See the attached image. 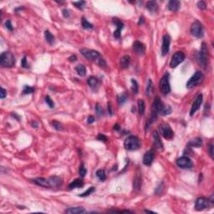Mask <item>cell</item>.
Masks as SVG:
<instances>
[{"instance_id":"cell-1","label":"cell","mask_w":214,"mask_h":214,"mask_svg":"<svg viewBox=\"0 0 214 214\" xmlns=\"http://www.w3.org/2000/svg\"><path fill=\"white\" fill-rule=\"evenodd\" d=\"M81 53L85 58H86L87 59H90V61L95 62L102 69H106L107 64H106L105 60L101 56V54L97 52L96 50L82 49H81Z\"/></svg>"},{"instance_id":"cell-2","label":"cell","mask_w":214,"mask_h":214,"mask_svg":"<svg viewBox=\"0 0 214 214\" xmlns=\"http://www.w3.org/2000/svg\"><path fill=\"white\" fill-rule=\"evenodd\" d=\"M152 113L161 116H167L172 113V108L170 105L163 104L159 97H156L152 104Z\"/></svg>"},{"instance_id":"cell-3","label":"cell","mask_w":214,"mask_h":214,"mask_svg":"<svg viewBox=\"0 0 214 214\" xmlns=\"http://www.w3.org/2000/svg\"><path fill=\"white\" fill-rule=\"evenodd\" d=\"M15 64V57L9 51L3 52L0 55V65L3 68H12Z\"/></svg>"},{"instance_id":"cell-4","label":"cell","mask_w":214,"mask_h":214,"mask_svg":"<svg viewBox=\"0 0 214 214\" xmlns=\"http://www.w3.org/2000/svg\"><path fill=\"white\" fill-rule=\"evenodd\" d=\"M197 62L200 66H202L203 69H206L208 66V50L206 43H203L201 49L197 54Z\"/></svg>"},{"instance_id":"cell-5","label":"cell","mask_w":214,"mask_h":214,"mask_svg":"<svg viewBox=\"0 0 214 214\" xmlns=\"http://www.w3.org/2000/svg\"><path fill=\"white\" fill-rule=\"evenodd\" d=\"M124 146L128 150H138L141 147V141L138 137L135 136H130L125 140Z\"/></svg>"},{"instance_id":"cell-6","label":"cell","mask_w":214,"mask_h":214,"mask_svg":"<svg viewBox=\"0 0 214 214\" xmlns=\"http://www.w3.org/2000/svg\"><path fill=\"white\" fill-rule=\"evenodd\" d=\"M169 79H170V74L167 72V73H165V75H163L160 80L159 89H160V91L163 95H167L171 92V85H170Z\"/></svg>"},{"instance_id":"cell-7","label":"cell","mask_w":214,"mask_h":214,"mask_svg":"<svg viewBox=\"0 0 214 214\" xmlns=\"http://www.w3.org/2000/svg\"><path fill=\"white\" fill-rule=\"evenodd\" d=\"M204 76L203 74L201 71H197L195 72V74L191 76V78L188 80L187 83H186V88L188 89H191L193 87H196L198 85H200L203 82Z\"/></svg>"},{"instance_id":"cell-8","label":"cell","mask_w":214,"mask_h":214,"mask_svg":"<svg viewBox=\"0 0 214 214\" xmlns=\"http://www.w3.org/2000/svg\"><path fill=\"white\" fill-rule=\"evenodd\" d=\"M190 33L192 36L196 37L197 39L203 38L204 35V31H203V24L201 23L200 21H198V20L194 21V23L191 24Z\"/></svg>"},{"instance_id":"cell-9","label":"cell","mask_w":214,"mask_h":214,"mask_svg":"<svg viewBox=\"0 0 214 214\" xmlns=\"http://www.w3.org/2000/svg\"><path fill=\"white\" fill-rule=\"evenodd\" d=\"M159 132L165 139L172 140L173 138L174 132L169 124L164 123V124L160 125L159 126Z\"/></svg>"},{"instance_id":"cell-10","label":"cell","mask_w":214,"mask_h":214,"mask_svg":"<svg viewBox=\"0 0 214 214\" xmlns=\"http://www.w3.org/2000/svg\"><path fill=\"white\" fill-rule=\"evenodd\" d=\"M213 203L209 200L208 198L204 197H198L195 203V209L197 211H203L204 209L208 208Z\"/></svg>"},{"instance_id":"cell-11","label":"cell","mask_w":214,"mask_h":214,"mask_svg":"<svg viewBox=\"0 0 214 214\" xmlns=\"http://www.w3.org/2000/svg\"><path fill=\"white\" fill-rule=\"evenodd\" d=\"M185 54L182 51H178V52L175 53L172 59H171V62H170V66L171 68H176L181 63H182L185 59Z\"/></svg>"},{"instance_id":"cell-12","label":"cell","mask_w":214,"mask_h":214,"mask_svg":"<svg viewBox=\"0 0 214 214\" xmlns=\"http://www.w3.org/2000/svg\"><path fill=\"white\" fill-rule=\"evenodd\" d=\"M177 165L182 169H190L192 167L193 163L188 156H182L177 160Z\"/></svg>"},{"instance_id":"cell-13","label":"cell","mask_w":214,"mask_h":214,"mask_svg":"<svg viewBox=\"0 0 214 214\" xmlns=\"http://www.w3.org/2000/svg\"><path fill=\"white\" fill-rule=\"evenodd\" d=\"M203 95L202 94H199L197 96L196 100H194L193 104L191 105V110H190V116H193V115L197 112V110H199L201 105L203 103Z\"/></svg>"},{"instance_id":"cell-14","label":"cell","mask_w":214,"mask_h":214,"mask_svg":"<svg viewBox=\"0 0 214 214\" xmlns=\"http://www.w3.org/2000/svg\"><path fill=\"white\" fill-rule=\"evenodd\" d=\"M170 44H171V37L168 35H165L162 38V54L165 56L170 49Z\"/></svg>"},{"instance_id":"cell-15","label":"cell","mask_w":214,"mask_h":214,"mask_svg":"<svg viewBox=\"0 0 214 214\" xmlns=\"http://www.w3.org/2000/svg\"><path fill=\"white\" fill-rule=\"evenodd\" d=\"M113 23H115L116 26V31L113 33V35H114V37L116 39H120L121 38V35L122 29L124 28V23H122V21H121L117 18H113Z\"/></svg>"},{"instance_id":"cell-16","label":"cell","mask_w":214,"mask_h":214,"mask_svg":"<svg viewBox=\"0 0 214 214\" xmlns=\"http://www.w3.org/2000/svg\"><path fill=\"white\" fill-rule=\"evenodd\" d=\"M132 48H133L134 51L137 54H139V55H143L145 52V45L141 42H140L138 40L134 42Z\"/></svg>"},{"instance_id":"cell-17","label":"cell","mask_w":214,"mask_h":214,"mask_svg":"<svg viewBox=\"0 0 214 214\" xmlns=\"http://www.w3.org/2000/svg\"><path fill=\"white\" fill-rule=\"evenodd\" d=\"M153 160H154V152L152 150H150L145 153L142 162L145 166H150L153 162Z\"/></svg>"},{"instance_id":"cell-18","label":"cell","mask_w":214,"mask_h":214,"mask_svg":"<svg viewBox=\"0 0 214 214\" xmlns=\"http://www.w3.org/2000/svg\"><path fill=\"white\" fill-rule=\"evenodd\" d=\"M49 182L50 184V187H59L63 184V180L61 177H57V176H54V177H50L48 178Z\"/></svg>"},{"instance_id":"cell-19","label":"cell","mask_w":214,"mask_h":214,"mask_svg":"<svg viewBox=\"0 0 214 214\" xmlns=\"http://www.w3.org/2000/svg\"><path fill=\"white\" fill-rule=\"evenodd\" d=\"M153 138H154V145L155 148L158 150H163V144H162V141L160 139L159 134L157 131H154L153 134Z\"/></svg>"},{"instance_id":"cell-20","label":"cell","mask_w":214,"mask_h":214,"mask_svg":"<svg viewBox=\"0 0 214 214\" xmlns=\"http://www.w3.org/2000/svg\"><path fill=\"white\" fill-rule=\"evenodd\" d=\"M181 6V2L178 0H171L167 4V8L169 10L172 12L177 11L180 8Z\"/></svg>"},{"instance_id":"cell-21","label":"cell","mask_w":214,"mask_h":214,"mask_svg":"<svg viewBox=\"0 0 214 214\" xmlns=\"http://www.w3.org/2000/svg\"><path fill=\"white\" fill-rule=\"evenodd\" d=\"M33 182L35 184L40 186H44V187H50V184L49 182V180L46 178H43V177H38L33 180Z\"/></svg>"},{"instance_id":"cell-22","label":"cell","mask_w":214,"mask_h":214,"mask_svg":"<svg viewBox=\"0 0 214 214\" xmlns=\"http://www.w3.org/2000/svg\"><path fill=\"white\" fill-rule=\"evenodd\" d=\"M145 8L152 13H155L158 10V5L156 1H148L145 4Z\"/></svg>"},{"instance_id":"cell-23","label":"cell","mask_w":214,"mask_h":214,"mask_svg":"<svg viewBox=\"0 0 214 214\" xmlns=\"http://www.w3.org/2000/svg\"><path fill=\"white\" fill-rule=\"evenodd\" d=\"M65 213H70V214H78V213H86L85 209L84 208H81V207H75V208H70L66 209L65 210Z\"/></svg>"},{"instance_id":"cell-24","label":"cell","mask_w":214,"mask_h":214,"mask_svg":"<svg viewBox=\"0 0 214 214\" xmlns=\"http://www.w3.org/2000/svg\"><path fill=\"white\" fill-rule=\"evenodd\" d=\"M84 186V182L82 179H75L69 185V189L72 190L75 188H81Z\"/></svg>"},{"instance_id":"cell-25","label":"cell","mask_w":214,"mask_h":214,"mask_svg":"<svg viewBox=\"0 0 214 214\" xmlns=\"http://www.w3.org/2000/svg\"><path fill=\"white\" fill-rule=\"evenodd\" d=\"M88 85H90V87L93 89V90H95V89H97L99 86V80L97 78H95V77H94V76H90L89 79H88Z\"/></svg>"},{"instance_id":"cell-26","label":"cell","mask_w":214,"mask_h":214,"mask_svg":"<svg viewBox=\"0 0 214 214\" xmlns=\"http://www.w3.org/2000/svg\"><path fill=\"white\" fill-rule=\"evenodd\" d=\"M141 177L139 176V175H137V176H136V177L134 178L133 180V188L135 191H138L141 190Z\"/></svg>"},{"instance_id":"cell-27","label":"cell","mask_w":214,"mask_h":214,"mask_svg":"<svg viewBox=\"0 0 214 214\" xmlns=\"http://www.w3.org/2000/svg\"><path fill=\"white\" fill-rule=\"evenodd\" d=\"M131 63V57L129 55H125L121 59L120 61V65L122 69H127Z\"/></svg>"},{"instance_id":"cell-28","label":"cell","mask_w":214,"mask_h":214,"mask_svg":"<svg viewBox=\"0 0 214 214\" xmlns=\"http://www.w3.org/2000/svg\"><path fill=\"white\" fill-rule=\"evenodd\" d=\"M44 37H45V40L46 41L50 44V45H53L54 44V36L52 35V33L49 30H45L44 31Z\"/></svg>"},{"instance_id":"cell-29","label":"cell","mask_w":214,"mask_h":214,"mask_svg":"<svg viewBox=\"0 0 214 214\" xmlns=\"http://www.w3.org/2000/svg\"><path fill=\"white\" fill-rule=\"evenodd\" d=\"M188 145L190 146H191V147H200L203 145V140L199 138V137H197L195 139L191 140V141L188 143Z\"/></svg>"},{"instance_id":"cell-30","label":"cell","mask_w":214,"mask_h":214,"mask_svg":"<svg viewBox=\"0 0 214 214\" xmlns=\"http://www.w3.org/2000/svg\"><path fill=\"white\" fill-rule=\"evenodd\" d=\"M75 70H76V72L78 73V75H81V76H85V74H86L85 66L83 65V64H78V65L75 67Z\"/></svg>"},{"instance_id":"cell-31","label":"cell","mask_w":214,"mask_h":214,"mask_svg":"<svg viewBox=\"0 0 214 214\" xmlns=\"http://www.w3.org/2000/svg\"><path fill=\"white\" fill-rule=\"evenodd\" d=\"M127 94L126 93H121L118 96H117V100H118V104L119 105H123L124 103L126 102L127 100Z\"/></svg>"},{"instance_id":"cell-32","label":"cell","mask_w":214,"mask_h":214,"mask_svg":"<svg viewBox=\"0 0 214 214\" xmlns=\"http://www.w3.org/2000/svg\"><path fill=\"white\" fill-rule=\"evenodd\" d=\"M95 175H96V177H98L99 179L100 180V181H102V182H104L106 179V174H105V170H103V169H99V170H97L96 172H95Z\"/></svg>"},{"instance_id":"cell-33","label":"cell","mask_w":214,"mask_h":214,"mask_svg":"<svg viewBox=\"0 0 214 214\" xmlns=\"http://www.w3.org/2000/svg\"><path fill=\"white\" fill-rule=\"evenodd\" d=\"M81 23H82V27L85 29H92L94 28L91 23H90L87 19H85V18H82V20H81Z\"/></svg>"},{"instance_id":"cell-34","label":"cell","mask_w":214,"mask_h":214,"mask_svg":"<svg viewBox=\"0 0 214 214\" xmlns=\"http://www.w3.org/2000/svg\"><path fill=\"white\" fill-rule=\"evenodd\" d=\"M145 102L143 100H138V110H139L140 116H143L145 113Z\"/></svg>"},{"instance_id":"cell-35","label":"cell","mask_w":214,"mask_h":214,"mask_svg":"<svg viewBox=\"0 0 214 214\" xmlns=\"http://www.w3.org/2000/svg\"><path fill=\"white\" fill-rule=\"evenodd\" d=\"M52 126L54 128L56 131H64V126L60 123L59 121H52Z\"/></svg>"},{"instance_id":"cell-36","label":"cell","mask_w":214,"mask_h":214,"mask_svg":"<svg viewBox=\"0 0 214 214\" xmlns=\"http://www.w3.org/2000/svg\"><path fill=\"white\" fill-rule=\"evenodd\" d=\"M95 191V186H90L87 191H85V192H83V193H81L79 195V197H88V196H90V194H92L94 191Z\"/></svg>"},{"instance_id":"cell-37","label":"cell","mask_w":214,"mask_h":214,"mask_svg":"<svg viewBox=\"0 0 214 214\" xmlns=\"http://www.w3.org/2000/svg\"><path fill=\"white\" fill-rule=\"evenodd\" d=\"M87 173V170L85 167V164L84 163H81V166H80V168H79V174H80V177H85V176L86 175Z\"/></svg>"},{"instance_id":"cell-38","label":"cell","mask_w":214,"mask_h":214,"mask_svg":"<svg viewBox=\"0 0 214 214\" xmlns=\"http://www.w3.org/2000/svg\"><path fill=\"white\" fill-rule=\"evenodd\" d=\"M131 85H132V87H131L132 91H133L134 94L136 95V94L138 93V90H139V85H138L137 81H136V80H134V79H132V80H131Z\"/></svg>"},{"instance_id":"cell-39","label":"cell","mask_w":214,"mask_h":214,"mask_svg":"<svg viewBox=\"0 0 214 214\" xmlns=\"http://www.w3.org/2000/svg\"><path fill=\"white\" fill-rule=\"evenodd\" d=\"M34 92H35V88L29 86V85H25L23 87V95H29V94H32Z\"/></svg>"},{"instance_id":"cell-40","label":"cell","mask_w":214,"mask_h":214,"mask_svg":"<svg viewBox=\"0 0 214 214\" xmlns=\"http://www.w3.org/2000/svg\"><path fill=\"white\" fill-rule=\"evenodd\" d=\"M95 111H96V114H97V116H98L99 117L104 116V110H103V108L101 107V105L100 104H98V103L95 105Z\"/></svg>"},{"instance_id":"cell-41","label":"cell","mask_w":214,"mask_h":214,"mask_svg":"<svg viewBox=\"0 0 214 214\" xmlns=\"http://www.w3.org/2000/svg\"><path fill=\"white\" fill-rule=\"evenodd\" d=\"M72 4L73 5H75L77 8H79V9H83L84 8V7L85 5L86 4V2H85V1H79V2H72Z\"/></svg>"},{"instance_id":"cell-42","label":"cell","mask_w":214,"mask_h":214,"mask_svg":"<svg viewBox=\"0 0 214 214\" xmlns=\"http://www.w3.org/2000/svg\"><path fill=\"white\" fill-rule=\"evenodd\" d=\"M151 90H152V81L150 79L148 80V83H147V85H146V90H145V94L146 95H150V93H151Z\"/></svg>"},{"instance_id":"cell-43","label":"cell","mask_w":214,"mask_h":214,"mask_svg":"<svg viewBox=\"0 0 214 214\" xmlns=\"http://www.w3.org/2000/svg\"><path fill=\"white\" fill-rule=\"evenodd\" d=\"M45 102H46V104L49 105V108H54V101L52 100V99L50 98L49 95H46V96H45Z\"/></svg>"},{"instance_id":"cell-44","label":"cell","mask_w":214,"mask_h":214,"mask_svg":"<svg viewBox=\"0 0 214 214\" xmlns=\"http://www.w3.org/2000/svg\"><path fill=\"white\" fill-rule=\"evenodd\" d=\"M197 7H198V8H199V9H202V10L206 9V8H207L206 3H205L204 1H199V2L197 4Z\"/></svg>"},{"instance_id":"cell-45","label":"cell","mask_w":214,"mask_h":214,"mask_svg":"<svg viewBox=\"0 0 214 214\" xmlns=\"http://www.w3.org/2000/svg\"><path fill=\"white\" fill-rule=\"evenodd\" d=\"M5 27L7 28L8 30H9V31H13V25H12L11 23V21L8 19V20H7L5 22Z\"/></svg>"},{"instance_id":"cell-46","label":"cell","mask_w":214,"mask_h":214,"mask_svg":"<svg viewBox=\"0 0 214 214\" xmlns=\"http://www.w3.org/2000/svg\"><path fill=\"white\" fill-rule=\"evenodd\" d=\"M97 140L101 141H103V142H106V141H107V137L105 136L104 134L100 133L98 136H97Z\"/></svg>"},{"instance_id":"cell-47","label":"cell","mask_w":214,"mask_h":214,"mask_svg":"<svg viewBox=\"0 0 214 214\" xmlns=\"http://www.w3.org/2000/svg\"><path fill=\"white\" fill-rule=\"evenodd\" d=\"M22 67L23 68H29V64L28 63V61H27V58H26V56H24L23 59H22Z\"/></svg>"},{"instance_id":"cell-48","label":"cell","mask_w":214,"mask_h":214,"mask_svg":"<svg viewBox=\"0 0 214 214\" xmlns=\"http://www.w3.org/2000/svg\"><path fill=\"white\" fill-rule=\"evenodd\" d=\"M6 95H7V91H6L5 90H4L3 87H1V94H0V98L4 99L6 97Z\"/></svg>"},{"instance_id":"cell-49","label":"cell","mask_w":214,"mask_h":214,"mask_svg":"<svg viewBox=\"0 0 214 214\" xmlns=\"http://www.w3.org/2000/svg\"><path fill=\"white\" fill-rule=\"evenodd\" d=\"M208 152H209V155H210V156H211L212 158H213V144H211L210 145H209Z\"/></svg>"},{"instance_id":"cell-50","label":"cell","mask_w":214,"mask_h":214,"mask_svg":"<svg viewBox=\"0 0 214 214\" xmlns=\"http://www.w3.org/2000/svg\"><path fill=\"white\" fill-rule=\"evenodd\" d=\"M62 13H63V16H64V18H69L70 16V11L67 9V8H64V9H63V11H62Z\"/></svg>"},{"instance_id":"cell-51","label":"cell","mask_w":214,"mask_h":214,"mask_svg":"<svg viewBox=\"0 0 214 214\" xmlns=\"http://www.w3.org/2000/svg\"><path fill=\"white\" fill-rule=\"evenodd\" d=\"M107 109H108V112H109L110 116H112V115H113V111H112V105H111V103H110V102H108Z\"/></svg>"},{"instance_id":"cell-52","label":"cell","mask_w":214,"mask_h":214,"mask_svg":"<svg viewBox=\"0 0 214 214\" xmlns=\"http://www.w3.org/2000/svg\"><path fill=\"white\" fill-rule=\"evenodd\" d=\"M87 122L89 123V124H91V123H94L95 122V117L94 116H89V118H88V120H87Z\"/></svg>"},{"instance_id":"cell-53","label":"cell","mask_w":214,"mask_h":214,"mask_svg":"<svg viewBox=\"0 0 214 214\" xmlns=\"http://www.w3.org/2000/svg\"><path fill=\"white\" fill-rule=\"evenodd\" d=\"M145 23V18L143 16H141V17L139 18V22H138V24L139 25H142V24H144Z\"/></svg>"},{"instance_id":"cell-54","label":"cell","mask_w":214,"mask_h":214,"mask_svg":"<svg viewBox=\"0 0 214 214\" xmlns=\"http://www.w3.org/2000/svg\"><path fill=\"white\" fill-rule=\"evenodd\" d=\"M76 59H77L76 55H71L70 58H69V60H70V62H75V61H76Z\"/></svg>"},{"instance_id":"cell-55","label":"cell","mask_w":214,"mask_h":214,"mask_svg":"<svg viewBox=\"0 0 214 214\" xmlns=\"http://www.w3.org/2000/svg\"><path fill=\"white\" fill-rule=\"evenodd\" d=\"M113 129H114V130H116V131H119V130L121 129V127L119 126V125H117V124H116V125H115V126L113 127Z\"/></svg>"},{"instance_id":"cell-56","label":"cell","mask_w":214,"mask_h":214,"mask_svg":"<svg viewBox=\"0 0 214 214\" xmlns=\"http://www.w3.org/2000/svg\"><path fill=\"white\" fill-rule=\"evenodd\" d=\"M32 126H33V127H35V128H37V127H38V123H37V122H35V121L32 122Z\"/></svg>"}]
</instances>
